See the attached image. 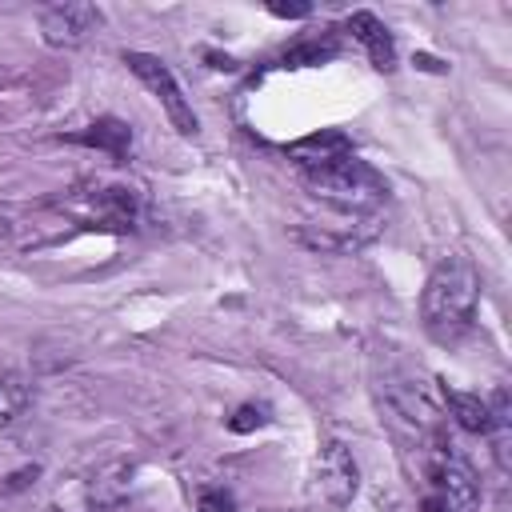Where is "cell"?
I'll return each instance as SVG.
<instances>
[{
	"label": "cell",
	"instance_id": "cell-1",
	"mask_svg": "<svg viewBox=\"0 0 512 512\" xmlns=\"http://www.w3.org/2000/svg\"><path fill=\"white\" fill-rule=\"evenodd\" d=\"M480 308V272L468 256L452 252L444 256L420 292V324L436 344H456Z\"/></svg>",
	"mask_w": 512,
	"mask_h": 512
},
{
	"label": "cell",
	"instance_id": "cell-2",
	"mask_svg": "<svg viewBox=\"0 0 512 512\" xmlns=\"http://www.w3.org/2000/svg\"><path fill=\"white\" fill-rule=\"evenodd\" d=\"M304 184L316 200L332 204L336 212H352V216H372L388 196L384 176L376 168H368L364 160H356V156H344L328 168L304 172Z\"/></svg>",
	"mask_w": 512,
	"mask_h": 512
},
{
	"label": "cell",
	"instance_id": "cell-3",
	"mask_svg": "<svg viewBox=\"0 0 512 512\" xmlns=\"http://www.w3.org/2000/svg\"><path fill=\"white\" fill-rule=\"evenodd\" d=\"M64 208L80 220V224H92V228H112V232H124L140 220V196L128 188V184H108V180H80Z\"/></svg>",
	"mask_w": 512,
	"mask_h": 512
},
{
	"label": "cell",
	"instance_id": "cell-4",
	"mask_svg": "<svg viewBox=\"0 0 512 512\" xmlns=\"http://www.w3.org/2000/svg\"><path fill=\"white\" fill-rule=\"evenodd\" d=\"M124 64H128V72L156 96V104L164 108L168 124H172L180 136H196V132H200V120H196V112H192L184 88L176 84L172 68H168L160 56H152V52H124Z\"/></svg>",
	"mask_w": 512,
	"mask_h": 512
},
{
	"label": "cell",
	"instance_id": "cell-5",
	"mask_svg": "<svg viewBox=\"0 0 512 512\" xmlns=\"http://www.w3.org/2000/svg\"><path fill=\"white\" fill-rule=\"evenodd\" d=\"M100 24H104V12L96 4H48V8H40V36L48 48H80Z\"/></svg>",
	"mask_w": 512,
	"mask_h": 512
},
{
	"label": "cell",
	"instance_id": "cell-6",
	"mask_svg": "<svg viewBox=\"0 0 512 512\" xmlns=\"http://www.w3.org/2000/svg\"><path fill=\"white\" fill-rule=\"evenodd\" d=\"M316 476H320V492L328 496V504H336V508L352 504V496L360 488V468H356V456L344 440H324L320 460H316Z\"/></svg>",
	"mask_w": 512,
	"mask_h": 512
},
{
	"label": "cell",
	"instance_id": "cell-7",
	"mask_svg": "<svg viewBox=\"0 0 512 512\" xmlns=\"http://www.w3.org/2000/svg\"><path fill=\"white\" fill-rule=\"evenodd\" d=\"M136 488V464L128 460H104L88 480H84V500L92 512H116L132 500Z\"/></svg>",
	"mask_w": 512,
	"mask_h": 512
},
{
	"label": "cell",
	"instance_id": "cell-8",
	"mask_svg": "<svg viewBox=\"0 0 512 512\" xmlns=\"http://www.w3.org/2000/svg\"><path fill=\"white\" fill-rule=\"evenodd\" d=\"M436 504L444 512H476L480 508V480L472 468L456 456H444L436 464Z\"/></svg>",
	"mask_w": 512,
	"mask_h": 512
},
{
	"label": "cell",
	"instance_id": "cell-9",
	"mask_svg": "<svg viewBox=\"0 0 512 512\" xmlns=\"http://www.w3.org/2000/svg\"><path fill=\"white\" fill-rule=\"evenodd\" d=\"M348 32L364 44L368 60H372L380 72L396 68V44H392L388 28L380 24V16H372V12H352V16H348Z\"/></svg>",
	"mask_w": 512,
	"mask_h": 512
},
{
	"label": "cell",
	"instance_id": "cell-10",
	"mask_svg": "<svg viewBox=\"0 0 512 512\" xmlns=\"http://www.w3.org/2000/svg\"><path fill=\"white\" fill-rule=\"evenodd\" d=\"M288 156L304 168V172H316V168H328L344 156H352V144L344 132H320V136H308V140H296L288 148Z\"/></svg>",
	"mask_w": 512,
	"mask_h": 512
},
{
	"label": "cell",
	"instance_id": "cell-11",
	"mask_svg": "<svg viewBox=\"0 0 512 512\" xmlns=\"http://www.w3.org/2000/svg\"><path fill=\"white\" fill-rule=\"evenodd\" d=\"M76 140L88 144V148H100V152H108V156H128V148H132V128H128L124 120H116V116H100V120L88 124V132H80Z\"/></svg>",
	"mask_w": 512,
	"mask_h": 512
},
{
	"label": "cell",
	"instance_id": "cell-12",
	"mask_svg": "<svg viewBox=\"0 0 512 512\" xmlns=\"http://www.w3.org/2000/svg\"><path fill=\"white\" fill-rule=\"evenodd\" d=\"M448 408H452V420H456L464 432L488 436V428H492V408H488V400H480L476 392H456V388H448Z\"/></svg>",
	"mask_w": 512,
	"mask_h": 512
},
{
	"label": "cell",
	"instance_id": "cell-13",
	"mask_svg": "<svg viewBox=\"0 0 512 512\" xmlns=\"http://www.w3.org/2000/svg\"><path fill=\"white\" fill-rule=\"evenodd\" d=\"M32 400V388L16 372H0V428H8Z\"/></svg>",
	"mask_w": 512,
	"mask_h": 512
},
{
	"label": "cell",
	"instance_id": "cell-14",
	"mask_svg": "<svg viewBox=\"0 0 512 512\" xmlns=\"http://www.w3.org/2000/svg\"><path fill=\"white\" fill-rule=\"evenodd\" d=\"M268 424V408L264 404H240L232 416H228V428L232 432H256Z\"/></svg>",
	"mask_w": 512,
	"mask_h": 512
},
{
	"label": "cell",
	"instance_id": "cell-15",
	"mask_svg": "<svg viewBox=\"0 0 512 512\" xmlns=\"http://www.w3.org/2000/svg\"><path fill=\"white\" fill-rule=\"evenodd\" d=\"M196 504H200V512H232V496L224 488H204L196 496Z\"/></svg>",
	"mask_w": 512,
	"mask_h": 512
},
{
	"label": "cell",
	"instance_id": "cell-16",
	"mask_svg": "<svg viewBox=\"0 0 512 512\" xmlns=\"http://www.w3.org/2000/svg\"><path fill=\"white\" fill-rule=\"evenodd\" d=\"M324 56H332V44H304V48H296L288 60H292V64H320Z\"/></svg>",
	"mask_w": 512,
	"mask_h": 512
},
{
	"label": "cell",
	"instance_id": "cell-17",
	"mask_svg": "<svg viewBox=\"0 0 512 512\" xmlns=\"http://www.w3.org/2000/svg\"><path fill=\"white\" fill-rule=\"evenodd\" d=\"M36 476H40V468H36V464H28V468H20V472H12V476H8V484H4L0 492H20V488H28V484H32Z\"/></svg>",
	"mask_w": 512,
	"mask_h": 512
},
{
	"label": "cell",
	"instance_id": "cell-18",
	"mask_svg": "<svg viewBox=\"0 0 512 512\" xmlns=\"http://www.w3.org/2000/svg\"><path fill=\"white\" fill-rule=\"evenodd\" d=\"M268 12L280 20H304L312 12V4H268Z\"/></svg>",
	"mask_w": 512,
	"mask_h": 512
},
{
	"label": "cell",
	"instance_id": "cell-19",
	"mask_svg": "<svg viewBox=\"0 0 512 512\" xmlns=\"http://www.w3.org/2000/svg\"><path fill=\"white\" fill-rule=\"evenodd\" d=\"M428 512H444V508H440V504H436V500H428Z\"/></svg>",
	"mask_w": 512,
	"mask_h": 512
}]
</instances>
